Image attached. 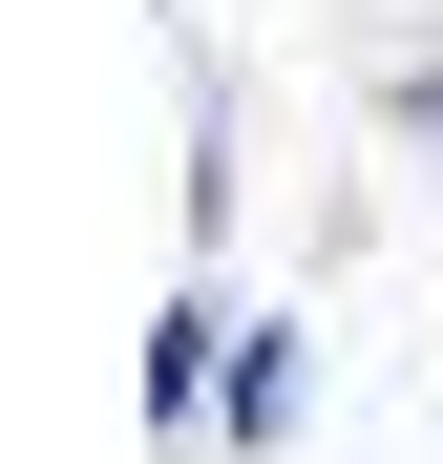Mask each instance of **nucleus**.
Instances as JSON below:
<instances>
[{
  "label": "nucleus",
  "mask_w": 443,
  "mask_h": 464,
  "mask_svg": "<svg viewBox=\"0 0 443 464\" xmlns=\"http://www.w3.org/2000/svg\"><path fill=\"white\" fill-rule=\"evenodd\" d=\"M380 127H401V148H443V63H380Z\"/></svg>",
  "instance_id": "f257e3e1"
}]
</instances>
